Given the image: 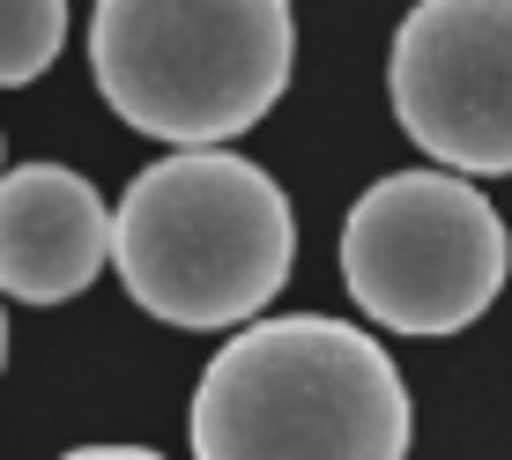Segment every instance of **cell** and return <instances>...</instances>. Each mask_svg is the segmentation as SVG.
Segmentation results:
<instances>
[{"instance_id": "cell-1", "label": "cell", "mask_w": 512, "mask_h": 460, "mask_svg": "<svg viewBox=\"0 0 512 460\" xmlns=\"http://www.w3.org/2000/svg\"><path fill=\"white\" fill-rule=\"evenodd\" d=\"M193 460H409L401 364L327 312L245 320L208 357L186 416Z\"/></svg>"}, {"instance_id": "cell-2", "label": "cell", "mask_w": 512, "mask_h": 460, "mask_svg": "<svg viewBox=\"0 0 512 460\" xmlns=\"http://www.w3.org/2000/svg\"><path fill=\"white\" fill-rule=\"evenodd\" d=\"M112 268L164 327H245L297 268V208L253 156L171 149L112 208Z\"/></svg>"}, {"instance_id": "cell-3", "label": "cell", "mask_w": 512, "mask_h": 460, "mask_svg": "<svg viewBox=\"0 0 512 460\" xmlns=\"http://www.w3.org/2000/svg\"><path fill=\"white\" fill-rule=\"evenodd\" d=\"M297 67L290 0H97L90 75L134 134L223 149L282 104Z\"/></svg>"}, {"instance_id": "cell-4", "label": "cell", "mask_w": 512, "mask_h": 460, "mask_svg": "<svg viewBox=\"0 0 512 460\" xmlns=\"http://www.w3.org/2000/svg\"><path fill=\"white\" fill-rule=\"evenodd\" d=\"M512 238L461 171H394L342 223V282L364 320L394 334H461L505 290Z\"/></svg>"}, {"instance_id": "cell-5", "label": "cell", "mask_w": 512, "mask_h": 460, "mask_svg": "<svg viewBox=\"0 0 512 460\" xmlns=\"http://www.w3.org/2000/svg\"><path fill=\"white\" fill-rule=\"evenodd\" d=\"M401 134L461 179H512V0H416L386 52Z\"/></svg>"}, {"instance_id": "cell-6", "label": "cell", "mask_w": 512, "mask_h": 460, "mask_svg": "<svg viewBox=\"0 0 512 460\" xmlns=\"http://www.w3.org/2000/svg\"><path fill=\"white\" fill-rule=\"evenodd\" d=\"M112 260L104 193L67 164H15L0 171V297L67 305Z\"/></svg>"}, {"instance_id": "cell-7", "label": "cell", "mask_w": 512, "mask_h": 460, "mask_svg": "<svg viewBox=\"0 0 512 460\" xmlns=\"http://www.w3.org/2000/svg\"><path fill=\"white\" fill-rule=\"evenodd\" d=\"M67 45V0H0V90L38 82Z\"/></svg>"}, {"instance_id": "cell-8", "label": "cell", "mask_w": 512, "mask_h": 460, "mask_svg": "<svg viewBox=\"0 0 512 460\" xmlns=\"http://www.w3.org/2000/svg\"><path fill=\"white\" fill-rule=\"evenodd\" d=\"M60 460H164V453H149V446H75Z\"/></svg>"}, {"instance_id": "cell-9", "label": "cell", "mask_w": 512, "mask_h": 460, "mask_svg": "<svg viewBox=\"0 0 512 460\" xmlns=\"http://www.w3.org/2000/svg\"><path fill=\"white\" fill-rule=\"evenodd\" d=\"M0 364H8V320H0Z\"/></svg>"}]
</instances>
